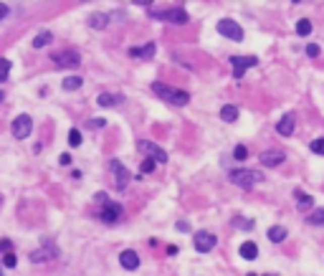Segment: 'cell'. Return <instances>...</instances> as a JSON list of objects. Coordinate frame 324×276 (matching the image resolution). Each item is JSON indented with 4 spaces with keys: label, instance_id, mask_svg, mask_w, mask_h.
<instances>
[{
    "label": "cell",
    "instance_id": "obj_1",
    "mask_svg": "<svg viewBox=\"0 0 324 276\" xmlns=\"http://www.w3.org/2000/svg\"><path fill=\"white\" fill-rule=\"evenodd\" d=\"M152 94L159 97L162 102H170L173 107H185L190 102V94L183 91V89H173L168 84H162V81H152Z\"/></svg>",
    "mask_w": 324,
    "mask_h": 276
},
{
    "label": "cell",
    "instance_id": "obj_2",
    "mask_svg": "<svg viewBox=\"0 0 324 276\" xmlns=\"http://www.w3.org/2000/svg\"><path fill=\"white\" fill-rule=\"evenodd\" d=\"M149 18L165 21V23H175V26H185L190 21L185 8H149Z\"/></svg>",
    "mask_w": 324,
    "mask_h": 276
},
{
    "label": "cell",
    "instance_id": "obj_3",
    "mask_svg": "<svg viewBox=\"0 0 324 276\" xmlns=\"http://www.w3.org/2000/svg\"><path fill=\"white\" fill-rule=\"evenodd\" d=\"M231 182L238 185V188H243V190H248V188L263 182V172L248 170V167H238V170H231Z\"/></svg>",
    "mask_w": 324,
    "mask_h": 276
},
{
    "label": "cell",
    "instance_id": "obj_4",
    "mask_svg": "<svg viewBox=\"0 0 324 276\" xmlns=\"http://www.w3.org/2000/svg\"><path fill=\"white\" fill-rule=\"evenodd\" d=\"M51 61H53L59 69H76V66H81V56H79V51H74V49H64V51L53 54Z\"/></svg>",
    "mask_w": 324,
    "mask_h": 276
},
{
    "label": "cell",
    "instance_id": "obj_5",
    "mask_svg": "<svg viewBox=\"0 0 324 276\" xmlns=\"http://www.w3.org/2000/svg\"><path fill=\"white\" fill-rule=\"evenodd\" d=\"M137 150L142 152V155H147L154 165H162V162H168V155H165V150H159L154 142H147V140H139L137 142Z\"/></svg>",
    "mask_w": 324,
    "mask_h": 276
},
{
    "label": "cell",
    "instance_id": "obj_6",
    "mask_svg": "<svg viewBox=\"0 0 324 276\" xmlns=\"http://www.w3.org/2000/svg\"><path fill=\"white\" fill-rule=\"evenodd\" d=\"M215 243H218V238H215V233H210V231H198V233L193 236V246H195V251H200V253L213 251Z\"/></svg>",
    "mask_w": 324,
    "mask_h": 276
},
{
    "label": "cell",
    "instance_id": "obj_7",
    "mask_svg": "<svg viewBox=\"0 0 324 276\" xmlns=\"http://www.w3.org/2000/svg\"><path fill=\"white\" fill-rule=\"evenodd\" d=\"M218 33L226 36V38H231V41H243V28L236 21H231V18L218 21Z\"/></svg>",
    "mask_w": 324,
    "mask_h": 276
},
{
    "label": "cell",
    "instance_id": "obj_8",
    "mask_svg": "<svg viewBox=\"0 0 324 276\" xmlns=\"http://www.w3.org/2000/svg\"><path fill=\"white\" fill-rule=\"evenodd\" d=\"M258 64V59L256 56H233L231 59V69H233V79H243V74H246V69H251V66H256Z\"/></svg>",
    "mask_w": 324,
    "mask_h": 276
},
{
    "label": "cell",
    "instance_id": "obj_9",
    "mask_svg": "<svg viewBox=\"0 0 324 276\" xmlns=\"http://www.w3.org/2000/svg\"><path fill=\"white\" fill-rule=\"evenodd\" d=\"M31 129H33V119H31V114H18V117L13 119V137H16V140H26V137H31Z\"/></svg>",
    "mask_w": 324,
    "mask_h": 276
},
{
    "label": "cell",
    "instance_id": "obj_10",
    "mask_svg": "<svg viewBox=\"0 0 324 276\" xmlns=\"http://www.w3.org/2000/svg\"><path fill=\"white\" fill-rule=\"evenodd\" d=\"M122 215H124V208L119 205V203H106L101 210H99V218L104 220V223H109V225H114V223H119L122 220Z\"/></svg>",
    "mask_w": 324,
    "mask_h": 276
},
{
    "label": "cell",
    "instance_id": "obj_11",
    "mask_svg": "<svg viewBox=\"0 0 324 276\" xmlns=\"http://www.w3.org/2000/svg\"><path fill=\"white\" fill-rule=\"evenodd\" d=\"M59 256V248L56 246H51V243H43L41 248H36V251H31V263H46V261H51V258H56Z\"/></svg>",
    "mask_w": 324,
    "mask_h": 276
},
{
    "label": "cell",
    "instance_id": "obj_12",
    "mask_svg": "<svg viewBox=\"0 0 324 276\" xmlns=\"http://www.w3.org/2000/svg\"><path fill=\"white\" fill-rule=\"evenodd\" d=\"M109 167H112V172L117 175V190H124V188H127V182L132 180V172H129L119 160H109Z\"/></svg>",
    "mask_w": 324,
    "mask_h": 276
},
{
    "label": "cell",
    "instance_id": "obj_13",
    "mask_svg": "<svg viewBox=\"0 0 324 276\" xmlns=\"http://www.w3.org/2000/svg\"><path fill=\"white\" fill-rule=\"evenodd\" d=\"M258 160H261V165H266V167H279V165L286 160V152H284V150H263V152L258 155Z\"/></svg>",
    "mask_w": 324,
    "mask_h": 276
},
{
    "label": "cell",
    "instance_id": "obj_14",
    "mask_svg": "<svg viewBox=\"0 0 324 276\" xmlns=\"http://www.w3.org/2000/svg\"><path fill=\"white\" fill-rule=\"evenodd\" d=\"M119 263H122V268H127V271H137V268H139V256H137V251L124 248V251L119 253Z\"/></svg>",
    "mask_w": 324,
    "mask_h": 276
},
{
    "label": "cell",
    "instance_id": "obj_15",
    "mask_svg": "<svg viewBox=\"0 0 324 276\" xmlns=\"http://www.w3.org/2000/svg\"><path fill=\"white\" fill-rule=\"evenodd\" d=\"M294 127H296L294 114H284V117L279 119V124H276V132H279L281 137H291V134H294Z\"/></svg>",
    "mask_w": 324,
    "mask_h": 276
},
{
    "label": "cell",
    "instance_id": "obj_16",
    "mask_svg": "<svg viewBox=\"0 0 324 276\" xmlns=\"http://www.w3.org/2000/svg\"><path fill=\"white\" fill-rule=\"evenodd\" d=\"M294 198H296V208L301 210V213H309V210H314V198L311 195H306L304 190H294Z\"/></svg>",
    "mask_w": 324,
    "mask_h": 276
},
{
    "label": "cell",
    "instance_id": "obj_17",
    "mask_svg": "<svg viewBox=\"0 0 324 276\" xmlns=\"http://www.w3.org/2000/svg\"><path fill=\"white\" fill-rule=\"evenodd\" d=\"M154 51H157V46L149 41V43H144V46H134V49H129V56H132V59H152V56H154Z\"/></svg>",
    "mask_w": 324,
    "mask_h": 276
},
{
    "label": "cell",
    "instance_id": "obj_18",
    "mask_svg": "<svg viewBox=\"0 0 324 276\" xmlns=\"http://www.w3.org/2000/svg\"><path fill=\"white\" fill-rule=\"evenodd\" d=\"M122 102H124V97H122V94H109V91L99 94V99H96V104H99V107H104V109H109V107H119Z\"/></svg>",
    "mask_w": 324,
    "mask_h": 276
},
{
    "label": "cell",
    "instance_id": "obj_19",
    "mask_svg": "<svg viewBox=\"0 0 324 276\" xmlns=\"http://www.w3.org/2000/svg\"><path fill=\"white\" fill-rule=\"evenodd\" d=\"M89 26L96 28V31H104L109 26V13H91L89 16Z\"/></svg>",
    "mask_w": 324,
    "mask_h": 276
},
{
    "label": "cell",
    "instance_id": "obj_20",
    "mask_svg": "<svg viewBox=\"0 0 324 276\" xmlns=\"http://www.w3.org/2000/svg\"><path fill=\"white\" fill-rule=\"evenodd\" d=\"M238 253H241V258H246V261H253V258L258 256V246H256L253 241H246V243H241Z\"/></svg>",
    "mask_w": 324,
    "mask_h": 276
},
{
    "label": "cell",
    "instance_id": "obj_21",
    "mask_svg": "<svg viewBox=\"0 0 324 276\" xmlns=\"http://www.w3.org/2000/svg\"><path fill=\"white\" fill-rule=\"evenodd\" d=\"M266 236H268V241H271V243H281V241L289 236V231H286L284 225H271V228L266 231Z\"/></svg>",
    "mask_w": 324,
    "mask_h": 276
},
{
    "label": "cell",
    "instance_id": "obj_22",
    "mask_svg": "<svg viewBox=\"0 0 324 276\" xmlns=\"http://www.w3.org/2000/svg\"><path fill=\"white\" fill-rule=\"evenodd\" d=\"M221 119H223V122H228V124H231V122H236V119H238V107L226 104V107L221 109Z\"/></svg>",
    "mask_w": 324,
    "mask_h": 276
},
{
    "label": "cell",
    "instance_id": "obj_23",
    "mask_svg": "<svg viewBox=\"0 0 324 276\" xmlns=\"http://www.w3.org/2000/svg\"><path fill=\"white\" fill-rule=\"evenodd\" d=\"M306 223H309V225H324V208H314V210H309Z\"/></svg>",
    "mask_w": 324,
    "mask_h": 276
},
{
    "label": "cell",
    "instance_id": "obj_24",
    "mask_svg": "<svg viewBox=\"0 0 324 276\" xmlns=\"http://www.w3.org/2000/svg\"><path fill=\"white\" fill-rule=\"evenodd\" d=\"M53 41V36H51V31H41L36 38H33V49H46L48 43Z\"/></svg>",
    "mask_w": 324,
    "mask_h": 276
},
{
    "label": "cell",
    "instance_id": "obj_25",
    "mask_svg": "<svg viewBox=\"0 0 324 276\" xmlns=\"http://www.w3.org/2000/svg\"><path fill=\"white\" fill-rule=\"evenodd\" d=\"M81 84H84L81 76H66L61 86H64V91H76V89H81Z\"/></svg>",
    "mask_w": 324,
    "mask_h": 276
},
{
    "label": "cell",
    "instance_id": "obj_26",
    "mask_svg": "<svg viewBox=\"0 0 324 276\" xmlns=\"http://www.w3.org/2000/svg\"><path fill=\"white\" fill-rule=\"evenodd\" d=\"M296 33H299V36H309V33H311V21H309V18H301V21L296 23Z\"/></svg>",
    "mask_w": 324,
    "mask_h": 276
},
{
    "label": "cell",
    "instance_id": "obj_27",
    "mask_svg": "<svg viewBox=\"0 0 324 276\" xmlns=\"http://www.w3.org/2000/svg\"><path fill=\"white\" fill-rule=\"evenodd\" d=\"M8 74H11V61L8 59H0V84L8 81Z\"/></svg>",
    "mask_w": 324,
    "mask_h": 276
},
{
    "label": "cell",
    "instance_id": "obj_28",
    "mask_svg": "<svg viewBox=\"0 0 324 276\" xmlns=\"http://www.w3.org/2000/svg\"><path fill=\"white\" fill-rule=\"evenodd\" d=\"M69 145L71 147H79L81 145V132L79 129H69Z\"/></svg>",
    "mask_w": 324,
    "mask_h": 276
},
{
    "label": "cell",
    "instance_id": "obj_29",
    "mask_svg": "<svg viewBox=\"0 0 324 276\" xmlns=\"http://www.w3.org/2000/svg\"><path fill=\"white\" fill-rule=\"evenodd\" d=\"M309 147H311V152H314V155H324V137L314 140V142H311Z\"/></svg>",
    "mask_w": 324,
    "mask_h": 276
},
{
    "label": "cell",
    "instance_id": "obj_30",
    "mask_svg": "<svg viewBox=\"0 0 324 276\" xmlns=\"http://www.w3.org/2000/svg\"><path fill=\"white\" fill-rule=\"evenodd\" d=\"M94 203H96V208L101 210V208L109 203V195H106V193H96V195H94Z\"/></svg>",
    "mask_w": 324,
    "mask_h": 276
},
{
    "label": "cell",
    "instance_id": "obj_31",
    "mask_svg": "<svg viewBox=\"0 0 324 276\" xmlns=\"http://www.w3.org/2000/svg\"><path fill=\"white\" fill-rule=\"evenodd\" d=\"M236 228H241V231H251V228H253V220H248V218H236Z\"/></svg>",
    "mask_w": 324,
    "mask_h": 276
},
{
    "label": "cell",
    "instance_id": "obj_32",
    "mask_svg": "<svg viewBox=\"0 0 324 276\" xmlns=\"http://www.w3.org/2000/svg\"><path fill=\"white\" fill-rule=\"evenodd\" d=\"M16 263H18V256H16V253H6L3 266H6V268H16Z\"/></svg>",
    "mask_w": 324,
    "mask_h": 276
},
{
    "label": "cell",
    "instance_id": "obj_33",
    "mask_svg": "<svg viewBox=\"0 0 324 276\" xmlns=\"http://www.w3.org/2000/svg\"><path fill=\"white\" fill-rule=\"evenodd\" d=\"M233 157H236V160H241V162H243V160H246V157H248V150H246V147H243V145H238V147H236V150H233Z\"/></svg>",
    "mask_w": 324,
    "mask_h": 276
},
{
    "label": "cell",
    "instance_id": "obj_34",
    "mask_svg": "<svg viewBox=\"0 0 324 276\" xmlns=\"http://www.w3.org/2000/svg\"><path fill=\"white\" fill-rule=\"evenodd\" d=\"M319 54H321V49H319L316 43H309V46H306V56H309V59H316Z\"/></svg>",
    "mask_w": 324,
    "mask_h": 276
},
{
    "label": "cell",
    "instance_id": "obj_35",
    "mask_svg": "<svg viewBox=\"0 0 324 276\" xmlns=\"http://www.w3.org/2000/svg\"><path fill=\"white\" fill-rule=\"evenodd\" d=\"M0 251H3V253H13V241L0 238Z\"/></svg>",
    "mask_w": 324,
    "mask_h": 276
},
{
    "label": "cell",
    "instance_id": "obj_36",
    "mask_svg": "<svg viewBox=\"0 0 324 276\" xmlns=\"http://www.w3.org/2000/svg\"><path fill=\"white\" fill-rule=\"evenodd\" d=\"M149 170H154V162L147 157V160L142 162V167H139V175H144V172H149Z\"/></svg>",
    "mask_w": 324,
    "mask_h": 276
},
{
    "label": "cell",
    "instance_id": "obj_37",
    "mask_svg": "<svg viewBox=\"0 0 324 276\" xmlns=\"http://www.w3.org/2000/svg\"><path fill=\"white\" fill-rule=\"evenodd\" d=\"M106 122L101 119V117H94V119H89V127H94V129H101Z\"/></svg>",
    "mask_w": 324,
    "mask_h": 276
},
{
    "label": "cell",
    "instance_id": "obj_38",
    "mask_svg": "<svg viewBox=\"0 0 324 276\" xmlns=\"http://www.w3.org/2000/svg\"><path fill=\"white\" fill-rule=\"evenodd\" d=\"M6 16H8V6H6V3H0V21H3Z\"/></svg>",
    "mask_w": 324,
    "mask_h": 276
},
{
    "label": "cell",
    "instance_id": "obj_39",
    "mask_svg": "<svg viewBox=\"0 0 324 276\" xmlns=\"http://www.w3.org/2000/svg\"><path fill=\"white\" fill-rule=\"evenodd\" d=\"M59 162H61V165H71V162H74V160H71V157H69V155H61V157H59Z\"/></svg>",
    "mask_w": 324,
    "mask_h": 276
},
{
    "label": "cell",
    "instance_id": "obj_40",
    "mask_svg": "<svg viewBox=\"0 0 324 276\" xmlns=\"http://www.w3.org/2000/svg\"><path fill=\"white\" fill-rule=\"evenodd\" d=\"M178 228H180V231H183V233H188V231H190V228H188V223H185V220H180V223H178Z\"/></svg>",
    "mask_w": 324,
    "mask_h": 276
},
{
    "label": "cell",
    "instance_id": "obj_41",
    "mask_svg": "<svg viewBox=\"0 0 324 276\" xmlns=\"http://www.w3.org/2000/svg\"><path fill=\"white\" fill-rule=\"evenodd\" d=\"M246 276H258V273H246ZM263 276H276V273H263Z\"/></svg>",
    "mask_w": 324,
    "mask_h": 276
},
{
    "label": "cell",
    "instance_id": "obj_42",
    "mask_svg": "<svg viewBox=\"0 0 324 276\" xmlns=\"http://www.w3.org/2000/svg\"><path fill=\"white\" fill-rule=\"evenodd\" d=\"M6 99V94H3V89H0V102H3Z\"/></svg>",
    "mask_w": 324,
    "mask_h": 276
},
{
    "label": "cell",
    "instance_id": "obj_43",
    "mask_svg": "<svg viewBox=\"0 0 324 276\" xmlns=\"http://www.w3.org/2000/svg\"><path fill=\"white\" fill-rule=\"evenodd\" d=\"M0 276H3V268H0Z\"/></svg>",
    "mask_w": 324,
    "mask_h": 276
},
{
    "label": "cell",
    "instance_id": "obj_44",
    "mask_svg": "<svg viewBox=\"0 0 324 276\" xmlns=\"http://www.w3.org/2000/svg\"><path fill=\"white\" fill-rule=\"evenodd\" d=\"M0 203H3V198H0Z\"/></svg>",
    "mask_w": 324,
    "mask_h": 276
}]
</instances>
